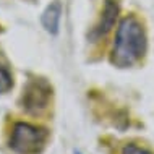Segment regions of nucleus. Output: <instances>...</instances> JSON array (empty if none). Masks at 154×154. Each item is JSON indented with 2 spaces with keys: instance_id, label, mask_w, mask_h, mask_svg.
<instances>
[{
  "instance_id": "nucleus-7",
  "label": "nucleus",
  "mask_w": 154,
  "mask_h": 154,
  "mask_svg": "<svg viewBox=\"0 0 154 154\" xmlns=\"http://www.w3.org/2000/svg\"><path fill=\"white\" fill-rule=\"evenodd\" d=\"M122 154H152V152L138 146V144H127V146H123Z\"/></svg>"
},
{
  "instance_id": "nucleus-5",
  "label": "nucleus",
  "mask_w": 154,
  "mask_h": 154,
  "mask_svg": "<svg viewBox=\"0 0 154 154\" xmlns=\"http://www.w3.org/2000/svg\"><path fill=\"white\" fill-rule=\"evenodd\" d=\"M60 18H62V5H60V2H52L51 5H47V8L44 10L42 16H41V23H42L44 29L47 31L49 34L55 36V34H59Z\"/></svg>"
},
{
  "instance_id": "nucleus-1",
  "label": "nucleus",
  "mask_w": 154,
  "mask_h": 154,
  "mask_svg": "<svg viewBox=\"0 0 154 154\" xmlns=\"http://www.w3.org/2000/svg\"><path fill=\"white\" fill-rule=\"evenodd\" d=\"M146 49L148 36L143 23L133 15L125 16L117 28L110 62L119 68H128L143 59Z\"/></svg>"
},
{
  "instance_id": "nucleus-3",
  "label": "nucleus",
  "mask_w": 154,
  "mask_h": 154,
  "mask_svg": "<svg viewBox=\"0 0 154 154\" xmlns=\"http://www.w3.org/2000/svg\"><path fill=\"white\" fill-rule=\"evenodd\" d=\"M52 99V86L44 78H31L24 85L20 106L29 115H41L47 110Z\"/></svg>"
},
{
  "instance_id": "nucleus-6",
  "label": "nucleus",
  "mask_w": 154,
  "mask_h": 154,
  "mask_svg": "<svg viewBox=\"0 0 154 154\" xmlns=\"http://www.w3.org/2000/svg\"><path fill=\"white\" fill-rule=\"evenodd\" d=\"M11 88H13V76H11V72L8 70V66L0 60V94L8 93Z\"/></svg>"
},
{
  "instance_id": "nucleus-2",
  "label": "nucleus",
  "mask_w": 154,
  "mask_h": 154,
  "mask_svg": "<svg viewBox=\"0 0 154 154\" xmlns=\"http://www.w3.org/2000/svg\"><path fill=\"white\" fill-rule=\"evenodd\" d=\"M49 140V130L41 125L16 122L11 128L8 146L16 154H41Z\"/></svg>"
},
{
  "instance_id": "nucleus-8",
  "label": "nucleus",
  "mask_w": 154,
  "mask_h": 154,
  "mask_svg": "<svg viewBox=\"0 0 154 154\" xmlns=\"http://www.w3.org/2000/svg\"><path fill=\"white\" fill-rule=\"evenodd\" d=\"M76 154H80V152H76Z\"/></svg>"
},
{
  "instance_id": "nucleus-4",
  "label": "nucleus",
  "mask_w": 154,
  "mask_h": 154,
  "mask_svg": "<svg viewBox=\"0 0 154 154\" xmlns=\"http://www.w3.org/2000/svg\"><path fill=\"white\" fill-rule=\"evenodd\" d=\"M117 16H119V3L115 0H106L104 8L101 11V18H99L97 24L94 26V29L91 31V37L93 39L106 37L114 28L115 21H117Z\"/></svg>"
}]
</instances>
